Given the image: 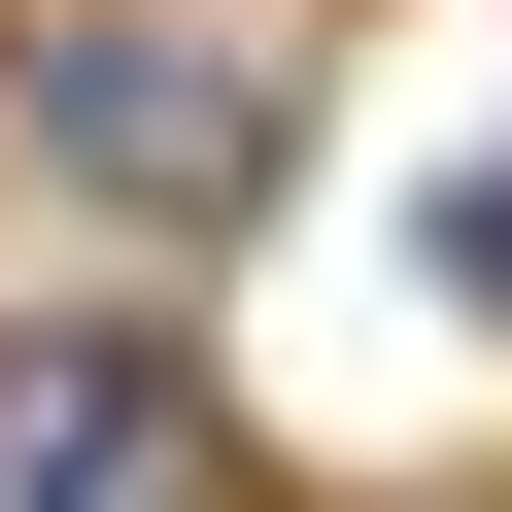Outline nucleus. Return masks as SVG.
<instances>
[{
    "instance_id": "f257e3e1",
    "label": "nucleus",
    "mask_w": 512,
    "mask_h": 512,
    "mask_svg": "<svg viewBox=\"0 0 512 512\" xmlns=\"http://www.w3.org/2000/svg\"><path fill=\"white\" fill-rule=\"evenodd\" d=\"M171 478H205L171 342H0V512H171Z\"/></svg>"
},
{
    "instance_id": "f03ea898",
    "label": "nucleus",
    "mask_w": 512,
    "mask_h": 512,
    "mask_svg": "<svg viewBox=\"0 0 512 512\" xmlns=\"http://www.w3.org/2000/svg\"><path fill=\"white\" fill-rule=\"evenodd\" d=\"M35 137H103V205H239V137H274V69H205V35H69Z\"/></svg>"
}]
</instances>
